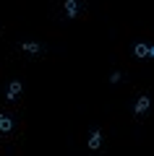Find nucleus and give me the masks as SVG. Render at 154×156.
<instances>
[{"label": "nucleus", "mask_w": 154, "mask_h": 156, "mask_svg": "<svg viewBox=\"0 0 154 156\" xmlns=\"http://www.w3.org/2000/svg\"><path fill=\"white\" fill-rule=\"evenodd\" d=\"M89 148L92 151L102 148V130H92V133H89Z\"/></svg>", "instance_id": "obj_1"}, {"label": "nucleus", "mask_w": 154, "mask_h": 156, "mask_svg": "<svg viewBox=\"0 0 154 156\" xmlns=\"http://www.w3.org/2000/svg\"><path fill=\"white\" fill-rule=\"evenodd\" d=\"M63 11H66L68 18H76L78 16V0H66L63 3Z\"/></svg>", "instance_id": "obj_2"}, {"label": "nucleus", "mask_w": 154, "mask_h": 156, "mask_svg": "<svg viewBox=\"0 0 154 156\" xmlns=\"http://www.w3.org/2000/svg\"><path fill=\"white\" fill-rule=\"evenodd\" d=\"M149 104H152V101H149V96H146V94L138 96V101L133 104V112H136V115H144V112L149 109Z\"/></svg>", "instance_id": "obj_3"}, {"label": "nucleus", "mask_w": 154, "mask_h": 156, "mask_svg": "<svg viewBox=\"0 0 154 156\" xmlns=\"http://www.w3.org/2000/svg\"><path fill=\"white\" fill-rule=\"evenodd\" d=\"M133 52H136V57H154V47L144 44V42H141V44H136V50H133Z\"/></svg>", "instance_id": "obj_4"}, {"label": "nucleus", "mask_w": 154, "mask_h": 156, "mask_svg": "<svg viewBox=\"0 0 154 156\" xmlns=\"http://www.w3.org/2000/svg\"><path fill=\"white\" fill-rule=\"evenodd\" d=\"M11 130H13V120L0 112V133H11Z\"/></svg>", "instance_id": "obj_5"}, {"label": "nucleus", "mask_w": 154, "mask_h": 156, "mask_svg": "<svg viewBox=\"0 0 154 156\" xmlns=\"http://www.w3.org/2000/svg\"><path fill=\"white\" fill-rule=\"evenodd\" d=\"M21 94V81H11V86H8V99H16V96Z\"/></svg>", "instance_id": "obj_6"}, {"label": "nucleus", "mask_w": 154, "mask_h": 156, "mask_svg": "<svg viewBox=\"0 0 154 156\" xmlns=\"http://www.w3.org/2000/svg\"><path fill=\"white\" fill-rule=\"evenodd\" d=\"M21 50H24V52H34V55H37V52H42V44H39V42H24Z\"/></svg>", "instance_id": "obj_7"}]
</instances>
